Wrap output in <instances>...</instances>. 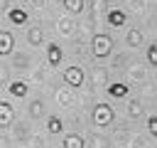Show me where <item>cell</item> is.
I'll list each match as a JSON object with an SVG mask.
<instances>
[{"label":"cell","instance_id":"cell-1","mask_svg":"<svg viewBox=\"0 0 157 148\" xmlns=\"http://www.w3.org/2000/svg\"><path fill=\"white\" fill-rule=\"evenodd\" d=\"M113 52V37L110 35H96L93 37V57L96 59H105Z\"/></svg>","mask_w":157,"mask_h":148},{"label":"cell","instance_id":"cell-2","mask_svg":"<svg viewBox=\"0 0 157 148\" xmlns=\"http://www.w3.org/2000/svg\"><path fill=\"white\" fill-rule=\"evenodd\" d=\"M113 118H115V111L110 109V104H98V106L93 109V121H96V126H110Z\"/></svg>","mask_w":157,"mask_h":148},{"label":"cell","instance_id":"cell-3","mask_svg":"<svg viewBox=\"0 0 157 148\" xmlns=\"http://www.w3.org/2000/svg\"><path fill=\"white\" fill-rule=\"evenodd\" d=\"M64 81L69 84V86H81L83 84V69L81 67H76V64H71V67H66L64 69Z\"/></svg>","mask_w":157,"mask_h":148},{"label":"cell","instance_id":"cell-4","mask_svg":"<svg viewBox=\"0 0 157 148\" xmlns=\"http://www.w3.org/2000/svg\"><path fill=\"white\" fill-rule=\"evenodd\" d=\"M105 22H108L110 27H123V25L128 22V12H125V10H108Z\"/></svg>","mask_w":157,"mask_h":148},{"label":"cell","instance_id":"cell-5","mask_svg":"<svg viewBox=\"0 0 157 148\" xmlns=\"http://www.w3.org/2000/svg\"><path fill=\"white\" fill-rule=\"evenodd\" d=\"M61 57H64V52H61V47L56 42L47 44V62H49V67H59L61 64Z\"/></svg>","mask_w":157,"mask_h":148},{"label":"cell","instance_id":"cell-6","mask_svg":"<svg viewBox=\"0 0 157 148\" xmlns=\"http://www.w3.org/2000/svg\"><path fill=\"white\" fill-rule=\"evenodd\" d=\"M7 91H10V96H15V99H25V96L29 94V86H27L22 79H15V81H10Z\"/></svg>","mask_w":157,"mask_h":148},{"label":"cell","instance_id":"cell-7","mask_svg":"<svg viewBox=\"0 0 157 148\" xmlns=\"http://www.w3.org/2000/svg\"><path fill=\"white\" fill-rule=\"evenodd\" d=\"M108 96H113V99H125L128 94H130V89H128V84H123V81H113V84H108Z\"/></svg>","mask_w":157,"mask_h":148},{"label":"cell","instance_id":"cell-8","mask_svg":"<svg viewBox=\"0 0 157 148\" xmlns=\"http://www.w3.org/2000/svg\"><path fill=\"white\" fill-rule=\"evenodd\" d=\"M15 49V37L12 32H0V57H7Z\"/></svg>","mask_w":157,"mask_h":148},{"label":"cell","instance_id":"cell-9","mask_svg":"<svg viewBox=\"0 0 157 148\" xmlns=\"http://www.w3.org/2000/svg\"><path fill=\"white\" fill-rule=\"evenodd\" d=\"M7 20H10L12 25H25V22L29 20V12H27V10H20V7H10V10H7Z\"/></svg>","mask_w":157,"mask_h":148},{"label":"cell","instance_id":"cell-10","mask_svg":"<svg viewBox=\"0 0 157 148\" xmlns=\"http://www.w3.org/2000/svg\"><path fill=\"white\" fill-rule=\"evenodd\" d=\"M12 116H15V109L7 101H0V123L2 126H10L12 123Z\"/></svg>","mask_w":157,"mask_h":148},{"label":"cell","instance_id":"cell-11","mask_svg":"<svg viewBox=\"0 0 157 148\" xmlns=\"http://www.w3.org/2000/svg\"><path fill=\"white\" fill-rule=\"evenodd\" d=\"M61 146H64V148H83L86 143H83V138H81L78 133H66Z\"/></svg>","mask_w":157,"mask_h":148},{"label":"cell","instance_id":"cell-12","mask_svg":"<svg viewBox=\"0 0 157 148\" xmlns=\"http://www.w3.org/2000/svg\"><path fill=\"white\" fill-rule=\"evenodd\" d=\"M47 131H49L52 136H59V133L64 131V123H61V118H59V116H49V118H47Z\"/></svg>","mask_w":157,"mask_h":148},{"label":"cell","instance_id":"cell-13","mask_svg":"<svg viewBox=\"0 0 157 148\" xmlns=\"http://www.w3.org/2000/svg\"><path fill=\"white\" fill-rule=\"evenodd\" d=\"M64 10L71 15H78L83 10V0H64Z\"/></svg>","mask_w":157,"mask_h":148},{"label":"cell","instance_id":"cell-14","mask_svg":"<svg viewBox=\"0 0 157 148\" xmlns=\"http://www.w3.org/2000/svg\"><path fill=\"white\" fill-rule=\"evenodd\" d=\"M140 42H142V32H140V30H130V35H128V44H130V47H137Z\"/></svg>","mask_w":157,"mask_h":148},{"label":"cell","instance_id":"cell-15","mask_svg":"<svg viewBox=\"0 0 157 148\" xmlns=\"http://www.w3.org/2000/svg\"><path fill=\"white\" fill-rule=\"evenodd\" d=\"M42 42V30L39 27H32L29 30V44H39Z\"/></svg>","mask_w":157,"mask_h":148},{"label":"cell","instance_id":"cell-16","mask_svg":"<svg viewBox=\"0 0 157 148\" xmlns=\"http://www.w3.org/2000/svg\"><path fill=\"white\" fill-rule=\"evenodd\" d=\"M128 113H130L132 118H135V116H140V113H142V106H140V101H130V104H128Z\"/></svg>","mask_w":157,"mask_h":148},{"label":"cell","instance_id":"cell-17","mask_svg":"<svg viewBox=\"0 0 157 148\" xmlns=\"http://www.w3.org/2000/svg\"><path fill=\"white\" fill-rule=\"evenodd\" d=\"M147 62H150L152 67H157V44H150V47H147Z\"/></svg>","mask_w":157,"mask_h":148},{"label":"cell","instance_id":"cell-18","mask_svg":"<svg viewBox=\"0 0 157 148\" xmlns=\"http://www.w3.org/2000/svg\"><path fill=\"white\" fill-rule=\"evenodd\" d=\"M147 131H150V136L157 138V116H150L147 118Z\"/></svg>","mask_w":157,"mask_h":148},{"label":"cell","instance_id":"cell-19","mask_svg":"<svg viewBox=\"0 0 157 148\" xmlns=\"http://www.w3.org/2000/svg\"><path fill=\"white\" fill-rule=\"evenodd\" d=\"M29 109H32V116H39L44 106H42V101H32V106H29Z\"/></svg>","mask_w":157,"mask_h":148}]
</instances>
